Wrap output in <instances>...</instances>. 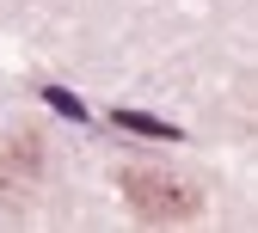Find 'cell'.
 Returning <instances> with one entry per match:
<instances>
[{
    "mask_svg": "<svg viewBox=\"0 0 258 233\" xmlns=\"http://www.w3.org/2000/svg\"><path fill=\"white\" fill-rule=\"evenodd\" d=\"M37 178H43V141L31 135V129H19V135L0 147V203L19 209L37 196Z\"/></svg>",
    "mask_w": 258,
    "mask_h": 233,
    "instance_id": "cell-2",
    "label": "cell"
},
{
    "mask_svg": "<svg viewBox=\"0 0 258 233\" xmlns=\"http://www.w3.org/2000/svg\"><path fill=\"white\" fill-rule=\"evenodd\" d=\"M49 105H55V111H68V117H86V105H80V98H74V92H61V86L49 92Z\"/></svg>",
    "mask_w": 258,
    "mask_h": 233,
    "instance_id": "cell-4",
    "label": "cell"
},
{
    "mask_svg": "<svg viewBox=\"0 0 258 233\" xmlns=\"http://www.w3.org/2000/svg\"><path fill=\"white\" fill-rule=\"evenodd\" d=\"M111 123H123V129H136V135H166V141L178 135V129H172V123H160V117H142V111H117Z\"/></svg>",
    "mask_w": 258,
    "mask_h": 233,
    "instance_id": "cell-3",
    "label": "cell"
},
{
    "mask_svg": "<svg viewBox=\"0 0 258 233\" xmlns=\"http://www.w3.org/2000/svg\"><path fill=\"white\" fill-rule=\"evenodd\" d=\"M123 196H129V209L142 221H190L203 209L197 184L178 178V172H160V166H129L123 172Z\"/></svg>",
    "mask_w": 258,
    "mask_h": 233,
    "instance_id": "cell-1",
    "label": "cell"
}]
</instances>
